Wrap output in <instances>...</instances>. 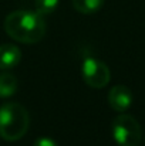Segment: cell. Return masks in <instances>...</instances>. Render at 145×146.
<instances>
[{"label": "cell", "instance_id": "30bf717a", "mask_svg": "<svg viewBox=\"0 0 145 146\" xmlns=\"http://www.w3.org/2000/svg\"><path fill=\"white\" fill-rule=\"evenodd\" d=\"M33 146H57V143L50 138H39Z\"/></svg>", "mask_w": 145, "mask_h": 146}, {"label": "cell", "instance_id": "8992f818", "mask_svg": "<svg viewBox=\"0 0 145 146\" xmlns=\"http://www.w3.org/2000/svg\"><path fill=\"white\" fill-rule=\"evenodd\" d=\"M21 60V51L14 44L0 46V70H10Z\"/></svg>", "mask_w": 145, "mask_h": 146}, {"label": "cell", "instance_id": "8fae6325", "mask_svg": "<svg viewBox=\"0 0 145 146\" xmlns=\"http://www.w3.org/2000/svg\"><path fill=\"white\" fill-rule=\"evenodd\" d=\"M144 141H145V138H144Z\"/></svg>", "mask_w": 145, "mask_h": 146}, {"label": "cell", "instance_id": "3957f363", "mask_svg": "<svg viewBox=\"0 0 145 146\" xmlns=\"http://www.w3.org/2000/svg\"><path fill=\"white\" fill-rule=\"evenodd\" d=\"M112 138L118 146H138L142 138L141 126L134 116L118 115L112 121Z\"/></svg>", "mask_w": 145, "mask_h": 146}, {"label": "cell", "instance_id": "9c48e42d", "mask_svg": "<svg viewBox=\"0 0 145 146\" xmlns=\"http://www.w3.org/2000/svg\"><path fill=\"white\" fill-rule=\"evenodd\" d=\"M58 7V0H36V11L41 16L53 13Z\"/></svg>", "mask_w": 145, "mask_h": 146}, {"label": "cell", "instance_id": "277c9868", "mask_svg": "<svg viewBox=\"0 0 145 146\" xmlns=\"http://www.w3.org/2000/svg\"><path fill=\"white\" fill-rule=\"evenodd\" d=\"M81 72H83V78L86 84L96 90L104 88L110 82V78H111V72L107 64L94 57H87L83 61Z\"/></svg>", "mask_w": 145, "mask_h": 146}, {"label": "cell", "instance_id": "7a4b0ae2", "mask_svg": "<svg viewBox=\"0 0 145 146\" xmlns=\"http://www.w3.org/2000/svg\"><path fill=\"white\" fill-rule=\"evenodd\" d=\"M30 116L27 109L17 102H7L0 106V136L4 141H19L29 129Z\"/></svg>", "mask_w": 145, "mask_h": 146}, {"label": "cell", "instance_id": "52a82bcc", "mask_svg": "<svg viewBox=\"0 0 145 146\" xmlns=\"http://www.w3.org/2000/svg\"><path fill=\"white\" fill-rule=\"evenodd\" d=\"M17 91V80L10 72L0 74V98H9Z\"/></svg>", "mask_w": 145, "mask_h": 146}, {"label": "cell", "instance_id": "5b68a950", "mask_svg": "<svg viewBox=\"0 0 145 146\" xmlns=\"http://www.w3.org/2000/svg\"><path fill=\"white\" fill-rule=\"evenodd\" d=\"M108 104L117 112H125L132 104V92L125 85H115L108 92Z\"/></svg>", "mask_w": 145, "mask_h": 146}, {"label": "cell", "instance_id": "6da1fadb", "mask_svg": "<svg viewBox=\"0 0 145 146\" xmlns=\"http://www.w3.org/2000/svg\"><path fill=\"white\" fill-rule=\"evenodd\" d=\"M4 30L9 37L24 44L39 43L46 34V21L41 14L30 10H17L4 19Z\"/></svg>", "mask_w": 145, "mask_h": 146}, {"label": "cell", "instance_id": "ba28073f", "mask_svg": "<svg viewBox=\"0 0 145 146\" xmlns=\"http://www.w3.org/2000/svg\"><path fill=\"white\" fill-rule=\"evenodd\" d=\"M104 4V0H73V6L83 14H93L98 11Z\"/></svg>", "mask_w": 145, "mask_h": 146}]
</instances>
